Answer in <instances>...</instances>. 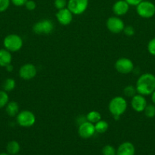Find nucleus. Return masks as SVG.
Segmentation results:
<instances>
[{
  "label": "nucleus",
  "instance_id": "obj_29",
  "mask_svg": "<svg viewBox=\"0 0 155 155\" xmlns=\"http://www.w3.org/2000/svg\"><path fill=\"white\" fill-rule=\"evenodd\" d=\"M127 36H132L135 34V29L132 26H125L123 31Z\"/></svg>",
  "mask_w": 155,
  "mask_h": 155
},
{
  "label": "nucleus",
  "instance_id": "obj_31",
  "mask_svg": "<svg viewBox=\"0 0 155 155\" xmlns=\"http://www.w3.org/2000/svg\"><path fill=\"white\" fill-rule=\"evenodd\" d=\"M27 0H11V2L15 6H18V7H21L25 5V3L27 2Z\"/></svg>",
  "mask_w": 155,
  "mask_h": 155
},
{
  "label": "nucleus",
  "instance_id": "obj_9",
  "mask_svg": "<svg viewBox=\"0 0 155 155\" xmlns=\"http://www.w3.org/2000/svg\"><path fill=\"white\" fill-rule=\"evenodd\" d=\"M108 30L112 33H119L123 31L125 27L124 22L118 16L110 17L107 19L106 23Z\"/></svg>",
  "mask_w": 155,
  "mask_h": 155
},
{
  "label": "nucleus",
  "instance_id": "obj_25",
  "mask_svg": "<svg viewBox=\"0 0 155 155\" xmlns=\"http://www.w3.org/2000/svg\"><path fill=\"white\" fill-rule=\"evenodd\" d=\"M103 155H116V150L110 145H105L102 149Z\"/></svg>",
  "mask_w": 155,
  "mask_h": 155
},
{
  "label": "nucleus",
  "instance_id": "obj_18",
  "mask_svg": "<svg viewBox=\"0 0 155 155\" xmlns=\"http://www.w3.org/2000/svg\"><path fill=\"white\" fill-rule=\"evenodd\" d=\"M21 147L19 143L16 141H11L7 144L6 146V151L8 154L10 155H16L19 153Z\"/></svg>",
  "mask_w": 155,
  "mask_h": 155
},
{
  "label": "nucleus",
  "instance_id": "obj_3",
  "mask_svg": "<svg viewBox=\"0 0 155 155\" xmlns=\"http://www.w3.org/2000/svg\"><path fill=\"white\" fill-rule=\"evenodd\" d=\"M3 45L5 49L9 50L11 52L18 51L22 48L23 39L17 34H9L5 37Z\"/></svg>",
  "mask_w": 155,
  "mask_h": 155
},
{
  "label": "nucleus",
  "instance_id": "obj_13",
  "mask_svg": "<svg viewBox=\"0 0 155 155\" xmlns=\"http://www.w3.org/2000/svg\"><path fill=\"white\" fill-rule=\"evenodd\" d=\"M131 105H132L133 110L136 112H142L144 111L146 106L147 105V100L144 98V95L136 94L135 96L132 98Z\"/></svg>",
  "mask_w": 155,
  "mask_h": 155
},
{
  "label": "nucleus",
  "instance_id": "obj_22",
  "mask_svg": "<svg viewBox=\"0 0 155 155\" xmlns=\"http://www.w3.org/2000/svg\"><path fill=\"white\" fill-rule=\"evenodd\" d=\"M9 97L7 92L5 90H0V109L5 107L6 104L9 103Z\"/></svg>",
  "mask_w": 155,
  "mask_h": 155
},
{
  "label": "nucleus",
  "instance_id": "obj_6",
  "mask_svg": "<svg viewBox=\"0 0 155 155\" xmlns=\"http://www.w3.org/2000/svg\"><path fill=\"white\" fill-rule=\"evenodd\" d=\"M53 30L54 24L50 19H43L37 21L33 27V31L38 35L50 34Z\"/></svg>",
  "mask_w": 155,
  "mask_h": 155
},
{
  "label": "nucleus",
  "instance_id": "obj_36",
  "mask_svg": "<svg viewBox=\"0 0 155 155\" xmlns=\"http://www.w3.org/2000/svg\"><path fill=\"white\" fill-rule=\"evenodd\" d=\"M16 155H20V154H16Z\"/></svg>",
  "mask_w": 155,
  "mask_h": 155
},
{
  "label": "nucleus",
  "instance_id": "obj_16",
  "mask_svg": "<svg viewBox=\"0 0 155 155\" xmlns=\"http://www.w3.org/2000/svg\"><path fill=\"white\" fill-rule=\"evenodd\" d=\"M12 61V55L11 51L5 48L0 49V67L5 68L7 65L10 64Z\"/></svg>",
  "mask_w": 155,
  "mask_h": 155
},
{
  "label": "nucleus",
  "instance_id": "obj_24",
  "mask_svg": "<svg viewBox=\"0 0 155 155\" xmlns=\"http://www.w3.org/2000/svg\"><path fill=\"white\" fill-rule=\"evenodd\" d=\"M147 117L153 118L155 117V104H147L144 110Z\"/></svg>",
  "mask_w": 155,
  "mask_h": 155
},
{
  "label": "nucleus",
  "instance_id": "obj_32",
  "mask_svg": "<svg viewBox=\"0 0 155 155\" xmlns=\"http://www.w3.org/2000/svg\"><path fill=\"white\" fill-rule=\"evenodd\" d=\"M125 1H126V2H127L129 5L137 6L141 2H142L143 0H125Z\"/></svg>",
  "mask_w": 155,
  "mask_h": 155
},
{
  "label": "nucleus",
  "instance_id": "obj_12",
  "mask_svg": "<svg viewBox=\"0 0 155 155\" xmlns=\"http://www.w3.org/2000/svg\"><path fill=\"white\" fill-rule=\"evenodd\" d=\"M58 22L63 26H67L70 24L73 19V14L70 12L68 8L58 10L56 15Z\"/></svg>",
  "mask_w": 155,
  "mask_h": 155
},
{
  "label": "nucleus",
  "instance_id": "obj_1",
  "mask_svg": "<svg viewBox=\"0 0 155 155\" xmlns=\"http://www.w3.org/2000/svg\"><path fill=\"white\" fill-rule=\"evenodd\" d=\"M135 87L140 95H151L155 90V76L150 73L142 74L138 77Z\"/></svg>",
  "mask_w": 155,
  "mask_h": 155
},
{
  "label": "nucleus",
  "instance_id": "obj_26",
  "mask_svg": "<svg viewBox=\"0 0 155 155\" xmlns=\"http://www.w3.org/2000/svg\"><path fill=\"white\" fill-rule=\"evenodd\" d=\"M67 4H68L67 0H55L54 1V5L58 10L66 8Z\"/></svg>",
  "mask_w": 155,
  "mask_h": 155
},
{
  "label": "nucleus",
  "instance_id": "obj_19",
  "mask_svg": "<svg viewBox=\"0 0 155 155\" xmlns=\"http://www.w3.org/2000/svg\"><path fill=\"white\" fill-rule=\"evenodd\" d=\"M86 120L92 124H96L101 120V114L97 110H92L88 113L86 116Z\"/></svg>",
  "mask_w": 155,
  "mask_h": 155
},
{
  "label": "nucleus",
  "instance_id": "obj_10",
  "mask_svg": "<svg viewBox=\"0 0 155 155\" xmlns=\"http://www.w3.org/2000/svg\"><path fill=\"white\" fill-rule=\"evenodd\" d=\"M36 68L33 64L27 63L22 65L19 70V76L21 79L30 80L34 78L36 75Z\"/></svg>",
  "mask_w": 155,
  "mask_h": 155
},
{
  "label": "nucleus",
  "instance_id": "obj_4",
  "mask_svg": "<svg viewBox=\"0 0 155 155\" xmlns=\"http://www.w3.org/2000/svg\"><path fill=\"white\" fill-rule=\"evenodd\" d=\"M136 12L143 18H150L155 15V5L150 1H144L136 6Z\"/></svg>",
  "mask_w": 155,
  "mask_h": 155
},
{
  "label": "nucleus",
  "instance_id": "obj_15",
  "mask_svg": "<svg viewBox=\"0 0 155 155\" xmlns=\"http://www.w3.org/2000/svg\"><path fill=\"white\" fill-rule=\"evenodd\" d=\"M135 146L129 142L122 143L116 150V155H135Z\"/></svg>",
  "mask_w": 155,
  "mask_h": 155
},
{
  "label": "nucleus",
  "instance_id": "obj_17",
  "mask_svg": "<svg viewBox=\"0 0 155 155\" xmlns=\"http://www.w3.org/2000/svg\"><path fill=\"white\" fill-rule=\"evenodd\" d=\"M5 111L9 117H16L19 113V105L15 101H9L5 106Z\"/></svg>",
  "mask_w": 155,
  "mask_h": 155
},
{
  "label": "nucleus",
  "instance_id": "obj_33",
  "mask_svg": "<svg viewBox=\"0 0 155 155\" xmlns=\"http://www.w3.org/2000/svg\"><path fill=\"white\" fill-rule=\"evenodd\" d=\"M5 68H6V70H7L8 72H12L14 70V67H13V65H12V64L7 65V66L5 67Z\"/></svg>",
  "mask_w": 155,
  "mask_h": 155
},
{
  "label": "nucleus",
  "instance_id": "obj_30",
  "mask_svg": "<svg viewBox=\"0 0 155 155\" xmlns=\"http://www.w3.org/2000/svg\"><path fill=\"white\" fill-rule=\"evenodd\" d=\"M24 5H25L26 8L29 11H33L36 7V2L33 0H27Z\"/></svg>",
  "mask_w": 155,
  "mask_h": 155
},
{
  "label": "nucleus",
  "instance_id": "obj_21",
  "mask_svg": "<svg viewBox=\"0 0 155 155\" xmlns=\"http://www.w3.org/2000/svg\"><path fill=\"white\" fill-rule=\"evenodd\" d=\"M15 86H16V83H15V80L12 78L6 79L2 85L3 89L5 92H11V91L14 90Z\"/></svg>",
  "mask_w": 155,
  "mask_h": 155
},
{
  "label": "nucleus",
  "instance_id": "obj_28",
  "mask_svg": "<svg viewBox=\"0 0 155 155\" xmlns=\"http://www.w3.org/2000/svg\"><path fill=\"white\" fill-rule=\"evenodd\" d=\"M11 0H0V13L4 12L9 8Z\"/></svg>",
  "mask_w": 155,
  "mask_h": 155
},
{
  "label": "nucleus",
  "instance_id": "obj_2",
  "mask_svg": "<svg viewBox=\"0 0 155 155\" xmlns=\"http://www.w3.org/2000/svg\"><path fill=\"white\" fill-rule=\"evenodd\" d=\"M127 106V101L123 97L115 96L109 101L108 108L111 114L117 120L126 112Z\"/></svg>",
  "mask_w": 155,
  "mask_h": 155
},
{
  "label": "nucleus",
  "instance_id": "obj_23",
  "mask_svg": "<svg viewBox=\"0 0 155 155\" xmlns=\"http://www.w3.org/2000/svg\"><path fill=\"white\" fill-rule=\"evenodd\" d=\"M123 92H124V95L127 97H130V98H132L133 96H135L137 94V89L136 87L134 86H127L126 87H125L124 90H123Z\"/></svg>",
  "mask_w": 155,
  "mask_h": 155
},
{
  "label": "nucleus",
  "instance_id": "obj_11",
  "mask_svg": "<svg viewBox=\"0 0 155 155\" xmlns=\"http://www.w3.org/2000/svg\"><path fill=\"white\" fill-rule=\"evenodd\" d=\"M96 133L95 127L94 124L89 122V121H84L82 122L79 125L78 127V134L82 139H90Z\"/></svg>",
  "mask_w": 155,
  "mask_h": 155
},
{
  "label": "nucleus",
  "instance_id": "obj_35",
  "mask_svg": "<svg viewBox=\"0 0 155 155\" xmlns=\"http://www.w3.org/2000/svg\"><path fill=\"white\" fill-rule=\"evenodd\" d=\"M0 155H10L8 153H0Z\"/></svg>",
  "mask_w": 155,
  "mask_h": 155
},
{
  "label": "nucleus",
  "instance_id": "obj_5",
  "mask_svg": "<svg viewBox=\"0 0 155 155\" xmlns=\"http://www.w3.org/2000/svg\"><path fill=\"white\" fill-rule=\"evenodd\" d=\"M17 123L22 127H30L36 123V117L30 110H22L16 116Z\"/></svg>",
  "mask_w": 155,
  "mask_h": 155
},
{
  "label": "nucleus",
  "instance_id": "obj_34",
  "mask_svg": "<svg viewBox=\"0 0 155 155\" xmlns=\"http://www.w3.org/2000/svg\"><path fill=\"white\" fill-rule=\"evenodd\" d=\"M151 100L153 101V104H155V90L153 91V93L151 94Z\"/></svg>",
  "mask_w": 155,
  "mask_h": 155
},
{
  "label": "nucleus",
  "instance_id": "obj_20",
  "mask_svg": "<svg viewBox=\"0 0 155 155\" xmlns=\"http://www.w3.org/2000/svg\"><path fill=\"white\" fill-rule=\"evenodd\" d=\"M94 127H95V130L97 133H104L109 129V124H108V123L106 121L100 120V121L96 123L95 125H94Z\"/></svg>",
  "mask_w": 155,
  "mask_h": 155
},
{
  "label": "nucleus",
  "instance_id": "obj_8",
  "mask_svg": "<svg viewBox=\"0 0 155 155\" xmlns=\"http://www.w3.org/2000/svg\"><path fill=\"white\" fill-rule=\"evenodd\" d=\"M115 68L120 74H128L133 71L134 64L129 58H120L115 61Z\"/></svg>",
  "mask_w": 155,
  "mask_h": 155
},
{
  "label": "nucleus",
  "instance_id": "obj_27",
  "mask_svg": "<svg viewBox=\"0 0 155 155\" xmlns=\"http://www.w3.org/2000/svg\"><path fill=\"white\" fill-rule=\"evenodd\" d=\"M147 51L151 55L155 56V38L149 41L147 44Z\"/></svg>",
  "mask_w": 155,
  "mask_h": 155
},
{
  "label": "nucleus",
  "instance_id": "obj_14",
  "mask_svg": "<svg viewBox=\"0 0 155 155\" xmlns=\"http://www.w3.org/2000/svg\"><path fill=\"white\" fill-rule=\"evenodd\" d=\"M129 10V5L125 0H119L114 3L112 6V12L116 16L125 15Z\"/></svg>",
  "mask_w": 155,
  "mask_h": 155
},
{
  "label": "nucleus",
  "instance_id": "obj_7",
  "mask_svg": "<svg viewBox=\"0 0 155 155\" xmlns=\"http://www.w3.org/2000/svg\"><path fill=\"white\" fill-rule=\"evenodd\" d=\"M89 4L88 0H68L67 8L73 15H81L87 10Z\"/></svg>",
  "mask_w": 155,
  "mask_h": 155
}]
</instances>
